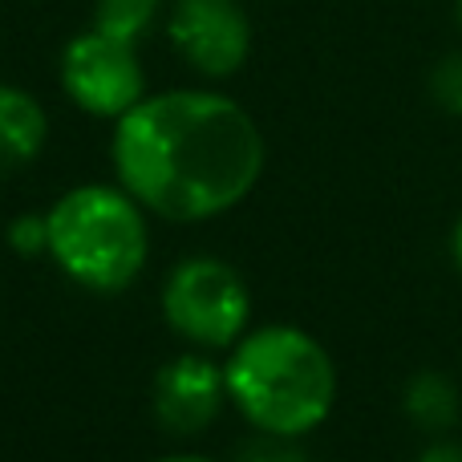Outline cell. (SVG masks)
I'll list each match as a JSON object with an SVG mask.
<instances>
[{
	"label": "cell",
	"mask_w": 462,
	"mask_h": 462,
	"mask_svg": "<svg viewBox=\"0 0 462 462\" xmlns=\"http://www.w3.org/2000/svg\"><path fill=\"white\" fill-rule=\"evenodd\" d=\"M263 134L255 118L216 89L146 94L114 122L110 159L118 183L171 224L227 216L263 175Z\"/></svg>",
	"instance_id": "obj_1"
},
{
	"label": "cell",
	"mask_w": 462,
	"mask_h": 462,
	"mask_svg": "<svg viewBox=\"0 0 462 462\" xmlns=\"http://www.w3.org/2000/svg\"><path fill=\"white\" fill-rule=\"evenodd\" d=\"M227 406L252 430L304 439L337 402V365L312 333L292 325H263L244 333L224 365Z\"/></svg>",
	"instance_id": "obj_2"
},
{
	"label": "cell",
	"mask_w": 462,
	"mask_h": 462,
	"mask_svg": "<svg viewBox=\"0 0 462 462\" xmlns=\"http://www.w3.org/2000/svg\"><path fill=\"white\" fill-rule=\"evenodd\" d=\"M49 216V260L89 292H122L143 276L151 260L146 208L110 183H86L65 191Z\"/></svg>",
	"instance_id": "obj_3"
},
{
	"label": "cell",
	"mask_w": 462,
	"mask_h": 462,
	"mask_svg": "<svg viewBox=\"0 0 462 462\" xmlns=\"http://www.w3.org/2000/svg\"><path fill=\"white\" fill-rule=\"evenodd\" d=\"M162 317L171 333L191 349H231L247 333L252 292L247 280L216 255H191L167 272L162 284Z\"/></svg>",
	"instance_id": "obj_4"
},
{
	"label": "cell",
	"mask_w": 462,
	"mask_h": 462,
	"mask_svg": "<svg viewBox=\"0 0 462 462\" xmlns=\"http://www.w3.org/2000/svg\"><path fill=\"white\" fill-rule=\"evenodd\" d=\"M61 89L81 114L118 122L146 97V69L138 61V45L106 37L89 24L86 32L61 49Z\"/></svg>",
	"instance_id": "obj_5"
},
{
	"label": "cell",
	"mask_w": 462,
	"mask_h": 462,
	"mask_svg": "<svg viewBox=\"0 0 462 462\" xmlns=\"http://www.w3.org/2000/svg\"><path fill=\"white\" fill-rule=\"evenodd\" d=\"M167 41L199 78L224 81L244 69L252 53V21L239 0H175Z\"/></svg>",
	"instance_id": "obj_6"
},
{
	"label": "cell",
	"mask_w": 462,
	"mask_h": 462,
	"mask_svg": "<svg viewBox=\"0 0 462 462\" xmlns=\"http://www.w3.org/2000/svg\"><path fill=\"white\" fill-rule=\"evenodd\" d=\"M227 402V382H224V365H216L203 353H179L175 361L154 374L151 385V406H154V422L167 434L191 439L203 434L211 422L219 418Z\"/></svg>",
	"instance_id": "obj_7"
},
{
	"label": "cell",
	"mask_w": 462,
	"mask_h": 462,
	"mask_svg": "<svg viewBox=\"0 0 462 462\" xmlns=\"http://www.w3.org/2000/svg\"><path fill=\"white\" fill-rule=\"evenodd\" d=\"M49 138L45 106L21 86H0V179L24 171Z\"/></svg>",
	"instance_id": "obj_8"
},
{
	"label": "cell",
	"mask_w": 462,
	"mask_h": 462,
	"mask_svg": "<svg viewBox=\"0 0 462 462\" xmlns=\"http://www.w3.org/2000/svg\"><path fill=\"white\" fill-rule=\"evenodd\" d=\"M402 406H406L410 422L426 434H447L458 422V390L439 369H422V374L410 377Z\"/></svg>",
	"instance_id": "obj_9"
},
{
	"label": "cell",
	"mask_w": 462,
	"mask_h": 462,
	"mask_svg": "<svg viewBox=\"0 0 462 462\" xmlns=\"http://www.w3.org/2000/svg\"><path fill=\"white\" fill-rule=\"evenodd\" d=\"M162 0H97L94 29L106 37H118L126 45H138L146 32L159 24Z\"/></svg>",
	"instance_id": "obj_10"
},
{
	"label": "cell",
	"mask_w": 462,
	"mask_h": 462,
	"mask_svg": "<svg viewBox=\"0 0 462 462\" xmlns=\"http://www.w3.org/2000/svg\"><path fill=\"white\" fill-rule=\"evenodd\" d=\"M430 97L442 106L447 114L462 118V53H450L434 65L430 73Z\"/></svg>",
	"instance_id": "obj_11"
},
{
	"label": "cell",
	"mask_w": 462,
	"mask_h": 462,
	"mask_svg": "<svg viewBox=\"0 0 462 462\" xmlns=\"http://www.w3.org/2000/svg\"><path fill=\"white\" fill-rule=\"evenodd\" d=\"M8 247H13L16 255H24V260H32V255H49V216H16L13 224H8Z\"/></svg>",
	"instance_id": "obj_12"
},
{
	"label": "cell",
	"mask_w": 462,
	"mask_h": 462,
	"mask_svg": "<svg viewBox=\"0 0 462 462\" xmlns=\"http://www.w3.org/2000/svg\"><path fill=\"white\" fill-rule=\"evenodd\" d=\"M239 462H309V455L300 450V442L296 439L255 430V439L239 450Z\"/></svg>",
	"instance_id": "obj_13"
},
{
	"label": "cell",
	"mask_w": 462,
	"mask_h": 462,
	"mask_svg": "<svg viewBox=\"0 0 462 462\" xmlns=\"http://www.w3.org/2000/svg\"><path fill=\"white\" fill-rule=\"evenodd\" d=\"M414 462H462V442H430Z\"/></svg>",
	"instance_id": "obj_14"
},
{
	"label": "cell",
	"mask_w": 462,
	"mask_h": 462,
	"mask_svg": "<svg viewBox=\"0 0 462 462\" xmlns=\"http://www.w3.org/2000/svg\"><path fill=\"white\" fill-rule=\"evenodd\" d=\"M450 255H455V263H458V272H462V219L455 224V236H450Z\"/></svg>",
	"instance_id": "obj_15"
},
{
	"label": "cell",
	"mask_w": 462,
	"mask_h": 462,
	"mask_svg": "<svg viewBox=\"0 0 462 462\" xmlns=\"http://www.w3.org/2000/svg\"><path fill=\"white\" fill-rule=\"evenodd\" d=\"M159 462H216L208 455H171V458H159Z\"/></svg>",
	"instance_id": "obj_16"
},
{
	"label": "cell",
	"mask_w": 462,
	"mask_h": 462,
	"mask_svg": "<svg viewBox=\"0 0 462 462\" xmlns=\"http://www.w3.org/2000/svg\"><path fill=\"white\" fill-rule=\"evenodd\" d=\"M455 8H458V24H462V0H458V5H455Z\"/></svg>",
	"instance_id": "obj_17"
}]
</instances>
